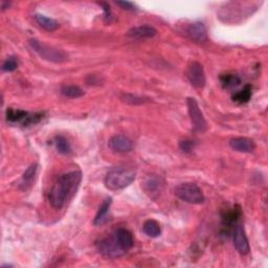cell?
<instances>
[{"instance_id": "1", "label": "cell", "mask_w": 268, "mask_h": 268, "mask_svg": "<svg viewBox=\"0 0 268 268\" xmlns=\"http://www.w3.org/2000/svg\"><path fill=\"white\" fill-rule=\"evenodd\" d=\"M81 180L82 173L80 171H71V172L61 175L49 192L48 198L51 207L60 210L65 206L69 197L77 192Z\"/></svg>"}, {"instance_id": "2", "label": "cell", "mask_w": 268, "mask_h": 268, "mask_svg": "<svg viewBox=\"0 0 268 268\" xmlns=\"http://www.w3.org/2000/svg\"><path fill=\"white\" fill-rule=\"evenodd\" d=\"M136 172L128 168H115L110 170L105 177V187L110 191H119L129 187L134 181Z\"/></svg>"}, {"instance_id": "3", "label": "cell", "mask_w": 268, "mask_h": 268, "mask_svg": "<svg viewBox=\"0 0 268 268\" xmlns=\"http://www.w3.org/2000/svg\"><path fill=\"white\" fill-rule=\"evenodd\" d=\"M29 45L42 59L46 61L53 63H64L68 61V55L65 51L41 43L37 39H30Z\"/></svg>"}, {"instance_id": "4", "label": "cell", "mask_w": 268, "mask_h": 268, "mask_svg": "<svg viewBox=\"0 0 268 268\" xmlns=\"http://www.w3.org/2000/svg\"><path fill=\"white\" fill-rule=\"evenodd\" d=\"M175 195L182 201L191 205H200L205 202V195L201 189L191 182H186V184L179 185L175 190Z\"/></svg>"}, {"instance_id": "5", "label": "cell", "mask_w": 268, "mask_h": 268, "mask_svg": "<svg viewBox=\"0 0 268 268\" xmlns=\"http://www.w3.org/2000/svg\"><path fill=\"white\" fill-rule=\"evenodd\" d=\"M187 106L193 131L196 133H205L208 130V123L205 119V115H203L197 101L193 98H188Z\"/></svg>"}, {"instance_id": "6", "label": "cell", "mask_w": 268, "mask_h": 268, "mask_svg": "<svg viewBox=\"0 0 268 268\" xmlns=\"http://www.w3.org/2000/svg\"><path fill=\"white\" fill-rule=\"evenodd\" d=\"M6 120L9 123H21L23 126H28L39 123L43 119V113H29L21 109L7 108Z\"/></svg>"}, {"instance_id": "7", "label": "cell", "mask_w": 268, "mask_h": 268, "mask_svg": "<svg viewBox=\"0 0 268 268\" xmlns=\"http://www.w3.org/2000/svg\"><path fill=\"white\" fill-rule=\"evenodd\" d=\"M187 77L193 87L201 89L206 86L207 79L205 69H203V66L199 62H192L190 64L187 71Z\"/></svg>"}, {"instance_id": "8", "label": "cell", "mask_w": 268, "mask_h": 268, "mask_svg": "<svg viewBox=\"0 0 268 268\" xmlns=\"http://www.w3.org/2000/svg\"><path fill=\"white\" fill-rule=\"evenodd\" d=\"M186 35L197 43H205L208 41V29L201 21H195L186 26Z\"/></svg>"}, {"instance_id": "9", "label": "cell", "mask_w": 268, "mask_h": 268, "mask_svg": "<svg viewBox=\"0 0 268 268\" xmlns=\"http://www.w3.org/2000/svg\"><path fill=\"white\" fill-rule=\"evenodd\" d=\"M233 241L236 250L242 255H248L250 253V243L249 239L246 237L245 231L242 225L237 224L233 232Z\"/></svg>"}, {"instance_id": "10", "label": "cell", "mask_w": 268, "mask_h": 268, "mask_svg": "<svg viewBox=\"0 0 268 268\" xmlns=\"http://www.w3.org/2000/svg\"><path fill=\"white\" fill-rule=\"evenodd\" d=\"M96 248H98V251L102 255L106 257H110V258H116V257H120L125 254L120 249V246L117 245L114 238H106L101 240L98 244H96Z\"/></svg>"}, {"instance_id": "11", "label": "cell", "mask_w": 268, "mask_h": 268, "mask_svg": "<svg viewBox=\"0 0 268 268\" xmlns=\"http://www.w3.org/2000/svg\"><path fill=\"white\" fill-rule=\"evenodd\" d=\"M109 148L116 153H127L133 149V142L126 135H114L108 142Z\"/></svg>"}, {"instance_id": "12", "label": "cell", "mask_w": 268, "mask_h": 268, "mask_svg": "<svg viewBox=\"0 0 268 268\" xmlns=\"http://www.w3.org/2000/svg\"><path fill=\"white\" fill-rule=\"evenodd\" d=\"M113 238L115 239L117 245L120 246V249L124 252L127 253L128 251H130L133 245H134V240L132 234L126 230V229H119L114 232Z\"/></svg>"}, {"instance_id": "13", "label": "cell", "mask_w": 268, "mask_h": 268, "mask_svg": "<svg viewBox=\"0 0 268 268\" xmlns=\"http://www.w3.org/2000/svg\"><path fill=\"white\" fill-rule=\"evenodd\" d=\"M230 146L235 151L251 153L255 151L256 143L249 137H235L230 141Z\"/></svg>"}, {"instance_id": "14", "label": "cell", "mask_w": 268, "mask_h": 268, "mask_svg": "<svg viewBox=\"0 0 268 268\" xmlns=\"http://www.w3.org/2000/svg\"><path fill=\"white\" fill-rule=\"evenodd\" d=\"M163 187H164V182L162 178L157 177L156 175L149 176L144 184L146 193L152 198H155V196H158L160 193H162Z\"/></svg>"}, {"instance_id": "15", "label": "cell", "mask_w": 268, "mask_h": 268, "mask_svg": "<svg viewBox=\"0 0 268 268\" xmlns=\"http://www.w3.org/2000/svg\"><path fill=\"white\" fill-rule=\"evenodd\" d=\"M157 34V30L150 25H141L132 27L131 29L128 30L127 35L133 38V39H149L153 38Z\"/></svg>"}, {"instance_id": "16", "label": "cell", "mask_w": 268, "mask_h": 268, "mask_svg": "<svg viewBox=\"0 0 268 268\" xmlns=\"http://www.w3.org/2000/svg\"><path fill=\"white\" fill-rule=\"evenodd\" d=\"M111 203H112L111 197L106 198L103 201V203L101 205L98 213H96L95 218L93 220V224L96 225V227H99V225H102L108 221V213H109V210L111 207Z\"/></svg>"}, {"instance_id": "17", "label": "cell", "mask_w": 268, "mask_h": 268, "mask_svg": "<svg viewBox=\"0 0 268 268\" xmlns=\"http://www.w3.org/2000/svg\"><path fill=\"white\" fill-rule=\"evenodd\" d=\"M34 18L36 20V22L38 23V25H40V27H42L47 31H55L60 26V24L58 23V21H56L55 19H52V18L46 17L44 15L36 14L34 16Z\"/></svg>"}, {"instance_id": "18", "label": "cell", "mask_w": 268, "mask_h": 268, "mask_svg": "<svg viewBox=\"0 0 268 268\" xmlns=\"http://www.w3.org/2000/svg\"><path fill=\"white\" fill-rule=\"evenodd\" d=\"M241 209L239 207H234L233 209H230L228 211H225L222 214V222L225 227H230L235 223H237L238 220L241 217Z\"/></svg>"}, {"instance_id": "19", "label": "cell", "mask_w": 268, "mask_h": 268, "mask_svg": "<svg viewBox=\"0 0 268 268\" xmlns=\"http://www.w3.org/2000/svg\"><path fill=\"white\" fill-rule=\"evenodd\" d=\"M143 232L150 238H157L162 234V229L157 221L149 219L143 225Z\"/></svg>"}, {"instance_id": "20", "label": "cell", "mask_w": 268, "mask_h": 268, "mask_svg": "<svg viewBox=\"0 0 268 268\" xmlns=\"http://www.w3.org/2000/svg\"><path fill=\"white\" fill-rule=\"evenodd\" d=\"M252 94H253V90H252L251 85H245L241 90L235 92L232 95V100L237 104H246L251 100Z\"/></svg>"}, {"instance_id": "21", "label": "cell", "mask_w": 268, "mask_h": 268, "mask_svg": "<svg viewBox=\"0 0 268 268\" xmlns=\"http://www.w3.org/2000/svg\"><path fill=\"white\" fill-rule=\"evenodd\" d=\"M220 82L223 88H234L237 87L238 85H240L241 83V79L237 76V74H233V73H225V74H221L220 77Z\"/></svg>"}, {"instance_id": "22", "label": "cell", "mask_w": 268, "mask_h": 268, "mask_svg": "<svg viewBox=\"0 0 268 268\" xmlns=\"http://www.w3.org/2000/svg\"><path fill=\"white\" fill-rule=\"evenodd\" d=\"M61 93L69 99H79L85 94L84 90L79 86H76V85H65V86H62Z\"/></svg>"}, {"instance_id": "23", "label": "cell", "mask_w": 268, "mask_h": 268, "mask_svg": "<svg viewBox=\"0 0 268 268\" xmlns=\"http://www.w3.org/2000/svg\"><path fill=\"white\" fill-rule=\"evenodd\" d=\"M55 144H56V148L58 150V152L60 154L69 155L71 153V146H70L69 142L67 141V138H65L62 135L56 136Z\"/></svg>"}, {"instance_id": "24", "label": "cell", "mask_w": 268, "mask_h": 268, "mask_svg": "<svg viewBox=\"0 0 268 268\" xmlns=\"http://www.w3.org/2000/svg\"><path fill=\"white\" fill-rule=\"evenodd\" d=\"M36 173H37V165L33 164L30 165L25 172L23 173V176H22V185L24 186H29L31 182H33L35 176H36Z\"/></svg>"}, {"instance_id": "25", "label": "cell", "mask_w": 268, "mask_h": 268, "mask_svg": "<svg viewBox=\"0 0 268 268\" xmlns=\"http://www.w3.org/2000/svg\"><path fill=\"white\" fill-rule=\"evenodd\" d=\"M17 68H18V60L15 57L7 58L2 64V70L3 71L12 72V71H15Z\"/></svg>"}, {"instance_id": "26", "label": "cell", "mask_w": 268, "mask_h": 268, "mask_svg": "<svg viewBox=\"0 0 268 268\" xmlns=\"http://www.w3.org/2000/svg\"><path fill=\"white\" fill-rule=\"evenodd\" d=\"M122 99L124 102L129 103L132 105H137V104H144L146 101H144L145 99L142 98V96H137L131 93H125L122 95Z\"/></svg>"}, {"instance_id": "27", "label": "cell", "mask_w": 268, "mask_h": 268, "mask_svg": "<svg viewBox=\"0 0 268 268\" xmlns=\"http://www.w3.org/2000/svg\"><path fill=\"white\" fill-rule=\"evenodd\" d=\"M179 148L181 151H184L185 153H191L195 148V143L193 141H189V139H187V141H181L179 143Z\"/></svg>"}, {"instance_id": "28", "label": "cell", "mask_w": 268, "mask_h": 268, "mask_svg": "<svg viewBox=\"0 0 268 268\" xmlns=\"http://www.w3.org/2000/svg\"><path fill=\"white\" fill-rule=\"evenodd\" d=\"M99 4L103 7L104 12H105V19L107 22H110L111 21V18H112V13H111V9H110V6L108 3L106 2H99Z\"/></svg>"}, {"instance_id": "29", "label": "cell", "mask_w": 268, "mask_h": 268, "mask_svg": "<svg viewBox=\"0 0 268 268\" xmlns=\"http://www.w3.org/2000/svg\"><path fill=\"white\" fill-rule=\"evenodd\" d=\"M116 4L121 6L123 9H127V10H135L136 9V5L130 1H116Z\"/></svg>"}, {"instance_id": "30", "label": "cell", "mask_w": 268, "mask_h": 268, "mask_svg": "<svg viewBox=\"0 0 268 268\" xmlns=\"http://www.w3.org/2000/svg\"><path fill=\"white\" fill-rule=\"evenodd\" d=\"M9 5H10V2H4V1H2L1 2V8H2V10L6 9V6L9 7Z\"/></svg>"}]
</instances>
